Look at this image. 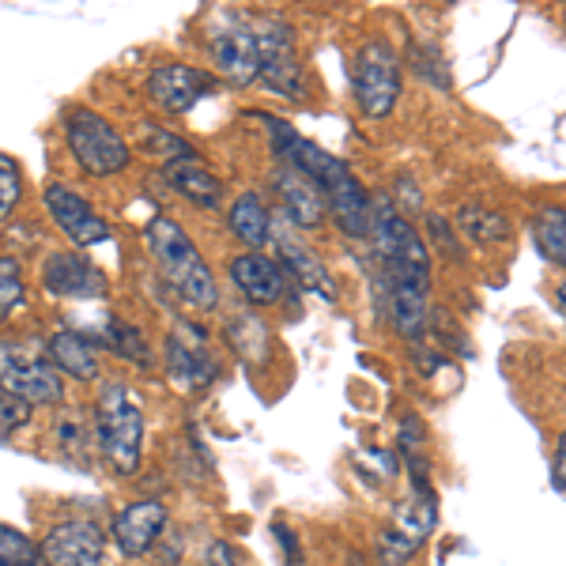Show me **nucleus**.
<instances>
[{
  "label": "nucleus",
  "mask_w": 566,
  "mask_h": 566,
  "mask_svg": "<svg viewBox=\"0 0 566 566\" xmlns=\"http://www.w3.org/2000/svg\"><path fill=\"white\" fill-rule=\"evenodd\" d=\"M144 245L159 264V272L170 280V287L197 310H216L219 306V283L208 269V261L200 258L197 242L189 239V231L175 223L170 216H155L144 227Z\"/></svg>",
  "instance_id": "nucleus-1"
},
{
  "label": "nucleus",
  "mask_w": 566,
  "mask_h": 566,
  "mask_svg": "<svg viewBox=\"0 0 566 566\" xmlns=\"http://www.w3.org/2000/svg\"><path fill=\"white\" fill-rule=\"evenodd\" d=\"M98 450L117 476H133L144 461V408L136 392L122 381H106L95 405Z\"/></svg>",
  "instance_id": "nucleus-2"
},
{
  "label": "nucleus",
  "mask_w": 566,
  "mask_h": 566,
  "mask_svg": "<svg viewBox=\"0 0 566 566\" xmlns=\"http://www.w3.org/2000/svg\"><path fill=\"white\" fill-rule=\"evenodd\" d=\"M0 389L27 405H57L65 397V378L53 367L45 344L27 336H0Z\"/></svg>",
  "instance_id": "nucleus-3"
},
{
  "label": "nucleus",
  "mask_w": 566,
  "mask_h": 566,
  "mask_svg": "<svg viewBox=\"0 0 566 566\" xmlns=\"http://www.w3.org/2000/svg\"><path fill=\"white\" fill-rule=\"evenodd\" d=\"M65 144L76 167L91 178H114L133 163L129 140L106 122L103 114L80 106L65 114Z\"/></svg>",
  "instance_id": "nucleus-4"
},
{
  "label": "nucleus",
  "mask_w": 566,
  "mask_h": 566,
  "mask_svg": "<svg viewBox=\"0 0 566 566\" xmlns=\"http://www.w3.org/2000/svg\"><path fill=\"white\" fill-rule=\"evenodd\" d=\"M352 80H355V103H359L367 117H389L392 106L400 103V57L381 39L359 45Z\"/></svg>",
  "instance_id": "nucleus-5"
},
{
  "label": "nucleus",
  "mask_w": 566,
  "mask_h": 566,
  "mask_svg": "<svg viewBox=\"0 0 566 566\" xmlns=\"http://www.w3.org/2000/svg\"><path fill=\"white\" fill-rule=\"evenodd\" d=\"M253 34H258V53H261L258 80L264 87H272V95L303 103L306 84H303V69H298V57H295V31H291V23L264 20L261 27H253Z\"/></svg>",
  "instance_id": "nucleus-6"
},
{
  "label": "nucleus",
  "mask_w": 566,
  "mask_h": 566,
  "mask_svg": "<svg viewBox=\"0 0 566 566\" xmlns=\"http://www.w3.org/2000/svg\"><path fill=\"white\" fill-rule=\"evenodd\" d=\"M163 367H167L170 381H175L181 392H205L219 378V363L212 359V352H208V333L189 322H181L175 333L167 336Z\"/></svg>",
  "instance_id": "nucleus-7"
},
{
  "label": "nucleus",
  "mask_w": 566,
  "mask_h": 566,
  "mask_svg": "<svg viewBox=\"0 0 566 566\" xmlns=\"http://www.w3.org/2000/svg\"><path fill=\"white\" fill-rule=\"evenodd\" d=\"M167 522H170V514L159 499H140L117 510L114 525H109V536H114V547L125 559H144L148 552H155L159 536L167 533Z\"/></svg>",
  "instance_id": "nucleus-8"
},
{
  "label": "nucleus",
  "mask_w": 566,
  "mask_h": 566,
  "mask_svg": "<svg viewBox=\"0 0 566 566\" xmlns=\"http://www.w3.org/2000/svg\"><path fill=\"white\" fill-rule=\"evenodd\" d=\"M45 566H103L106 533L95 522H61L39 544Z\"/></svg>",
  "instance_id": "nucleus-9"
},
{
  "label": "nucleus",
  "mask_w": 566,
  "mask_h": 566,
  "mask_svg": "<svg viewBox=\"0 0 566 566\" xmlns=\"http://www.w3.org/2000/svg\"><path fill=\"white\" fill-rule=\"evenodd\" d=\"M42 205L53 223L72 239V245H103L109 239V223L76 193V189L53 181V186L42 189Z\"/></svg>",
  "instance_id": "nucleus-10"
},
{
  "label": "nucleus",
  "mask_w": 566,
  "mask_h": 566,
  "mask_svg": "<svg viewBox=\"0 0 566 566\" xmlns=\"http://www.w3.org/2000/svg\"><path fill=\"white\" fill-rule=\"evenodd\" d=\"M269 239L276 242V264L283 269V276L298 280V287L314 291V295H322V298L333 303V298H336V283H333V276H328L325 261L317 258V253L310 250V245L298 239L295 231H291L287 219H283V223L272 219V234H269Z\"/></svg>",
  "instance_id": "nucleus-11"
},
{
  "label": "nucleus",
  "mask_w": 566,
  "mask_h": 566,
  "mask_svg": "<svg viewBox=\"0 0 566 566\" xmlns=\"http://www.w3.org/2000/svg\"><path fill=\"white\" fill-rule=\"evenodd\" d=\"M216 91V76L197 65H159L148 76V98L167 114H189Z\"/></svg>",
  "instance_id": "nucleus-12"
},
{
  "label": "nucleus",
  "mask_w": 566,
  "mask_h": 566,
  "mask_svg": "<svg viewBox=\"0 0 566 566\" xmlns=\"http://www.w3.org/2000/svg\"><path fill=\"white\" fill-rule=\"evenodd\" d=\"M42 287L53 298H106L109 283L95 261H87L84 253H50L42 264Z\"/></svg>",
  "instance_id": "nucleus-13"
},
{
  "label": "nucleus",
  "mask_w": 566,
  "mask_h": 566,
  "mask_svg": "<svg viewBox=\"0 0 566 566\" xmlns=\"http://www.w3.org/2000/svg\"><path fill=\"white\" fill-rule=\"evenodd\" d=\"M272 186H276V197H280V208H283V219L291 227H303V231H317V227L328 219V205H325V193L314 178H306L303 170L287 167L280 163L276 175H272Z\"/></svg>",
  "instance_id": "nucleus-14"
},
{
  "label": "nucleus",
  "mask_w": 566,
  "mask_h": 566,
  "mask_svg": "<svg viewBox=\"0 0 566 566\" xmlns=\"http://www.w3.org/2000/svg\"><path fill=\"white\" fill-rule=\"evenodd\" d=\"M208 53H212V65L223 72L231 84H258L261 72V53H258V34L253 27H223L208 39Z\"/></svg>",
  "instance_id": "nucleus-15"
},
{
  "label": "nucleus",
  "mask_w": 566,
  "mask_h": 566,
  "mask_svg": "<svg viewBox=\"0 0 566 566\" xmlns=\"http://www.w3.org/2000/svg\"><path fill=\"white\" fill-rule=\"evenodd\" d=\"M227 276H231L234 287L250 298L253 306H272L283 298V269L276 264V258H264V253L245 250L239 258H231L227 264Z\"/></svg>",
  "instance_id": "nucleus-16"
},
{
  "label": "nucleus",
  "mask_w": 566,
  "mask_h": 566,
  "mask_svg": "<svg viewBox=\"0 0 566 566\" xmlns=\"http://www.w3.org/2000/svg\"><path fill=\"white\" fill-rule=\"evenodd\" d=\"M325 205H328L333 223L340 227L348 239H367L370 234V197L352 170H344V175L325 189Z\"/></svg>",
  "instance_id": "nucleus-17"
},
{
  "label": "nucleus",
  "mask_w": 566,
  "mask_h": 566,
  "mask_svg": "<svg viewBox=\"0 0 566 566\" xmlns=\"http://www.w3.org/2000/svg\"><path fill=\"white\" fill-rule=\"evenodd\" d=\"M45 352H50L53 367L61 370V378L72 381H95L98 378V348L87 333L80 328H57V333L45 340Z\"/></svg>",
  "instance_id": "nucleus-18"
},
{
  "label": "nucleus",
  "mask_w": 566,
  "mask_h": 566,
  "mask_svg": "<svg viewBox=\"0 0 566 566\" xmlns=\"http://www.w3.org/2000/svg\"><path fill=\"white\" fill-rule=\"evenodd\" d=\"M389 283V317L397 325V333L405 340H423L427 322H431V283H416V280H386Z\"/></svg>",
  "instance_id": "nucleus-19"
},
{
  "label": "nucleus",
  "mask_w": 566,
  "mask_h": 566,
  "mask_svg": "<svg viewBox=\"0 0 566 566\" xmlns=\"http://www.w3.org/2000/svg\"><path fill=\"white\" fill-rule=\"evenodd\" d=\"M163 181L197 208H212L216 212V208L223 205V181H219L205 163H175V167H163Z\"/></svg>",
  "instance_id": "nucleus-20"
},
{
  "label": "nucleus",
  "mask_w": 566,
  "mask_h": 566,
  "mask_svg": "<svg viewBox=\"0 0 566 566\" xmlns=\"http://www.w3.org/2000/svg\"><path fill=\"white\" fill-rule=\"evenodd\" d=\"M227 227H231V234L242 245L261 253V245H269V234H272V216L258 193H242L231 205V212H227Z\"/></svg>",
  "instance_id": "nucleus-21"
},
{
  "label": "nucleus",
  "mask_w": 566,
  "mask_h": 566,
  "mask_svg": "<svg viewBox=\"0 0 566 566\" xmlns=\"http://www.w3.org/2000/svg\"><path fill=\"white\" fill-rule=\"evenodd\" d=\"M98 340H103L114 355H122L125 363H136V367H151L148 336H144V328H136L133 322L109 317V322L103 325V336H98Z\"/></svg>",
  "instance_id": "nucleus-22"
},
{
  "label": "nucleus",
  "mask_w": 566,
  "mask_h": 566,
  "mask_svg": "<svg viewBox=\"0 0 566 566\" xmlns=\"http://www.w3.org/2000/svg\"><path fill=\"white\" fill-rule=\"evenodd\" d=\"M533 239L544 261L566 269V208H541L533 219Z\"/></svg>",
  "instance_id": "nucleus-23"
},
{
  "label": "nucleus",
  "mask_w": 566,
  "mask_h": 566,
  "mask_svg": "<svg viewBox=\"0 0 566 566\" xmlns=\"http://www.w3.org/2000/svg\"><path fill=\"white\" fill-rule=\"evenodd\" d=\"M458 223L469 231V239L476 245H491L502 242L510 234V223L502 219L495 208H483V205H461L458 208Z\"/></svg>",
  "instance_id": "nucleus-24"
},
{
  "label": "nucleus",
  "mask_w": 566,
  "mask_h": 566,
  "mask_svg": "<svg viewBox=\"0 0 566 566\" xmlns=\"http://www.w3.org/2000/svg\"><path fill=\"white\" fill-rule=\"evenodd\" d=\"M148 151L163 163V167H175V163H200L197 144L181 140V136L170 129H148Z\"/></svg>",
  "instance_id": "nucleus-25"
},
{
  "label": "nucleus",
  "mask_w": 566,
  "mask_h": 566,
  "mask_svg": "<svg viewBox=\"0 0 566 566\" xmlns=\"http://www.w3.org/2000/svg\"><path fill=\"white\" fill-rule=\"evenodd\" d=\"M27 298L23 264L12 253H0V317H12Z\"/></svg>",
  "instance_id": "nucleus-26"
},
{
  "label": "nucleus",
  "mask_w": 566,
  "mask_h": 566,
  "mask_svg": "<svg viewBox=\"0 0 566 566\" xmlns=\"http://www.w3.org/2000/svg\"><path fill=\"white\" fill-rule=\"evenodd\" d=\"M23 200V167L8 151H0V223H8Z\"/></svg>",
  "instance_id": "nucleus-27"
},
{
  "label": "nucleus",
  "mask_w": 566,
  "mask_h": 566,
  "mask_svg": "<svg viewBox=\"0 0 566 566\" xmlns=\"http://www.w3.org/2000/svg\"><path fill=\"white\" fill-rule=\"evenodd\" d=\"M39 563V544L12 525H0V566H34Z\"/></svg>",
  "instance_id": "nucleus-28"
},
{
  "label": "nucleus",
  "mask_w": 566,
  "mask_h": 566,
  "mask_svg": "<svg viewBox=\"0 0 566 566\" xmlns=\"http://www.w3.org/2000/svg\"><path fill=\"white\" fill-rule=\"evenodd\" d=\"M378 563L381 566H405L408 559H416V552H419V541L416 536H408V533H400L397 525L386 528V533L378 536Z\"/></svg>",
  "instance_id": "nucleus-29"
},
{
  "label": "nucleus",
  "mask_w": 566,
  "mask_h": 566,
  "mask_svg": "<svg viewBox=\"0 0 566 566\" xmlns=\"http://www.w3.org/2000/svg\"><path fill=\"white\" fill-rule=\"evenodd\" d=\"M34 419V405H27V400L12 397V392L0 389V438H12L20 434L27 423Z\"/></svg>",
  "instance_id": "nucleus-30"
},
{
  "label": "nucleus",
  "mask_w": 566,
  "mask_h": 566,
  "mask_svg": "<svg viewBox=\"0 0 566 566\" xmlns=\"http://www.w3.org/2000/svg\"><path fill=\"white\" fill-rule=\"evenodd\" d=\"M412 61H416V72L419 76H427L434 87H450V76H446V65L442 57H434V50H419V45H412Z\"/></svg>",
  "instance_id": "nucleus-31"
},
{
  "label": "nucleus",
  "mask_w": 566,
  "mask_h": 566,
  "mask_svg": "<svg viewBox=\"0 0 566 566\" xmlns=\"http://www.w3.org/2000/svg\"><path fill=\"white\" fill-rule=\"evenodd\" d=\"M427 227H431V239H434L438 250H446L450 258H461L458 239H450V223H446V216H427Z\"/></svg>",
  "instance_id": "nucleus-32"
},
{
  "label": "nucleus",
  "mask_w": 566,
  "mask_h": 566,
  "mask_svg": "<svg viewBox=\"0 0 566 566\" xmlns=\"http://www.w3.org/2000/svg\"><path fill=\"white\" fill-rule=\"evenodd\" d=\"M200 566H239V555H234V547L227 541H212L205 547V559Z\"/></svg>",
  "instance_id": "nucleus-33"
},
{
  "label": "nucleus",
  "mask_w": 566,
  "mask_h": 566,
  "mask_svg": "<svg viewBox=\"0 0 566 566\" xmlns=\"http://www.w3.org/2000/svg\"><path fill=\"white\" fill-rule=\"evenodd\" d=\"M552 480H555V488L566 495V431L559 438V450H555V469H552Z\"/></svg>",
  "instance_id": "nucleus-34"
},
{
  "label": "nucleus",
  "mask_w": 566,
  "mask_h": 566,
  "mask_svg": "<svg viewBox=\"0 0 566 566\" xmlns=\"http://www.w3.org/2000/svg\"><path fill=\"white\" fill-rule=\"evenodd\" d=\"M272 536H280V541H283V555H287V563H298V541H295V533H291L287 525H272Z\"/></svg>",
  "instance_id": "nucleus-35"
},
{
  "label": "nucleus",
  "mask_w": 566,
  "mask_h": 566,
  "mask_svg": "<svg viewBox=\"0 0 566 566\" xmlns=\"http://www.w3.org/2000/svg\"><path fill=\"white\" fill-rule=\"evenodd\" d=\"M555 298H559V306H563V314H566V280L559 283V291H555Z\"/></svg>",
  "instance_id": "nucleus-36"
},
{
  "label": "nucleus",
  "mask_w": 566,
  "mask_h": 566,
  "mask_svg": "<svg viewBox=\"0 0 566 566\" xmlns=\"http://www.w3.org/2000/svg\"><path fill=\"white\" fill-rule=\"evenodd\" d=\"M34 566H39V563H34Z\"/></svg>",
  "instance_id": "nucleus-37"
}]
</instances>
